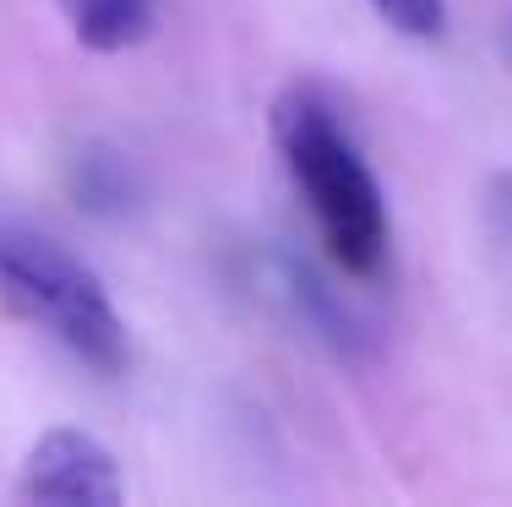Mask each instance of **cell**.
I'll return each mask as SVG.
<instances>
[{"mask_svg": "<svg viewBox=\"0 0 512 507\" xmlns=\"http://www.w3.org/2000/svg\"><path fill=\"white\" fill-rule=\"evenodd\" d=\"M71 197H77V208L99 213V219H120V213L137 208V169L120 159L115 148H104V142H93V148H82L77 159H71Z\"/></svg>", "mask_w": 512, "mask_h": 507, "instance_id": "obj_6", "label": "cell"}, {"mask_svg": "<svg viewBox=\"0 0 512 507\" xmlns=\"http://www.w3.org/2000/svg\"><path fill=\"white\" fill-rule=\"evenodd\" d=\"M273 295L284 300L289 311H295V322H306L316 338H327L333 349H355L360 344V328L355 317H349L344 306H338V295L327 289L306 262H295L289 251H278L273 257Z\"/></svg>", "mask_w": 512, "mask_h": 507, "instance_id": "obj_4", "label": "cell"}, {"mask_svg": "<svg viewBox=\"0 0 512 507\" xmlns=\"http://www.w3.org/2000/svg\"><path fill=\"white\" fill-rule=\"evenodd\" d=\"M507 50H512V28H507Z\"/></svg>", "mask_w": 512, "mask_h": 507, "instance_id": "obj_8", "label": "cell"}, {"mask_svg": "<svg viewBox=\"0 0 512 507\" xmlns=\"http://www.w3.org/2000/svg\"><path fill=\"white\" fill-rule=\"evenodd\" d=\"M0 300L99 377H120L131 338L109 289L55 235L0 213Z\"/></svg>", "mask_w": 512, "mask_h": 507, "instance_id": "obj_2", "label": "cell"}, {"mask_svg": "<svg viewBox=\"0 0 512 507\" xmlns=\"http://www.w3.org/2000/svg\"><path fill=\"white\" fill-rule=\"evenodd\" d=\"M273 142L327 246V262L344 279H376L387 268L393 219H387L382 180L371 175L360 142L349 137L327 93L295 82L273 104Z\"/></svg>", "mask_w": 512, "mask_h": 507, "instance_id": "obj_1", "label": "cell"}, {"mask_svg": "<svg viewBox=\"0 0 512 507\" xmlns=\"http://www.w3.org/2000/svg\"><path fill=\"white\" fill-rule=\"evenodd\" d=\"M371 6L404 39H442L447 33V0H371Z\"/></svg>", "mask_w": 512, "mask_h": 507, "instance_id": "obj_7", "label": "cell"}, {"mask_svg": "<svg viewBox=\"0 0 512 507\" xmlns=\"http://www.w3.org/2000/svg\"><path fill=\"white\" fill-rule=\"evenodd\" d=\"M158 0H60L71 39L93 55H120L153 33Z\"/></svg>", "mask_w": 512, "mask_h": 507, "instance_id": "obj_5", "label": "cell"}, {"mask_svg": "<svg viewBox=\"0 0 512 507\" xmlns=\"http://www.w3.org/2000/svg\"><path fill=\"white\" fill-rule=\"evenodd\" d=\"M22 502H60V507H115L126 497L115 453L93 431L77 426H50L22 458L17 475Z\"/></svg>", "mask_w": 512, "mask_h": 507, "instance_id": "obj_3", "label": "cell"}]
</instances>
